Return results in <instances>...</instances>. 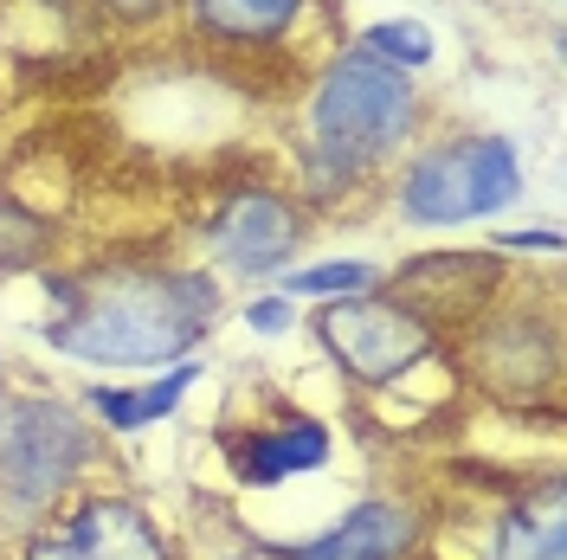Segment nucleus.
I'll use <instances>...</instances> for the list:
<instances>
[{
    "label": "nucleus",
    "instance_id": "nucleus-1",
    "mask_svg": "<svg viewBox=\"0 0 567 560\" xmlns=\"http://www.w3.org/2000/svg\"><path fill=\"white\" fill-rule=\"evenodd\" d=\"M52 315L39 342L104 374H162L194 361L226 315V283L181 258H91L78 271H45Z\"/></svg>",
    "mask_w": 567,
    "mask_h": 560
},
{
    "label": "nucleus",
    "instance_id": "nucleus-2",
    "mask_svg": "<svg viewBox=\"0 0 567 560\" xmlns=\"http://www.w3.org/2000/svg\"><path fill=\"white\" fill-rule=\"evenodd\" d=\"M303 129H310V148H303L297 200L317 212L336 194H354L361 180L388 175L413 155L425 129V97L406 71L368 59L361 45H342L303 97Z\"/></svg>",
    "mask_w": 567,
    "mask_h": 560
},
{
    "label": "nucleus",
    "instance_id": "nucleus-3",
    "mask_svg": "<svg viewBox=\"0 0 567 560\" xmlns=\"http://www.w3.org/2000/svg\"><path fill=\"white\" fill-rule=\"evenodd\" d=\"M104 464V425L65 393H20L0 413V522L13 535L59 522Z\"/></svg>",
    "mask_w": 567,
    "mask_h": 560
},
{
    "label": "nucleus",
    "instance_id": "nucleus-4",
    "mask_svg": "<svg viewBox=\"0 0 567 560\" xmlns=\"http://www.w3.org/2000/svg\"><path fill=\"white\" fill-rule=\"evenodd\" d=\"M529 168L523 148L491 129H458L413 148L393 175V212L420 232H452V226H484L523 207Z\"/></svg>",
    "mask_w": 567,
    "mask_h": 560
},
{
    "label": "nucleus",
    "instance_id": "nucleus-5",
    "mask_svg": "<svg viewBox=\"0 0 567 560\" xmlns=\"http://www.w3.org/2000/svg\"><path fill=\"white\" fill-rule=\"evenodd\" d=\"M310 342L322 361L354 386V393H393L400 381H413L420 367H439L452 342L413 315L406 303H393L388 290H361V297H329L310 310Z\"/></svg>",
    "mask_w": 567,
    "mask_h": 560
},
{
    "label": "nucleus",
    "instance_id": "nucleus-6",
    "mask_svg": "<svg viewBox=\"0 0 567 560\" xmlns=\"http://www.w3.org/2000/svg\"><path fill=\"white\" fill-rule=\"evenodd\" d=\"M464 354V381L491 406H555L561 386V322L548 303H516L509 290L477 315L464 335H452Z\"/></svg>",
    "mask_w": 567,
    "mask_h": 560
},
{
    "label": "nucleus",
    "instance_id": "nucleus-7",
    "mask_svg": "<svg viewBox=\"0 0 567 560\" xmlns=\"http://www.w3.org/2000/svg\"><path fill=\"white\" fill-rule=\"evenodd\" d=\"M317 212L303 207L290 187L271 180H239L213 200L207 226H200V251H207L213 278H239V283H271L297 265V251L310 246Z\"/></svg>",
    "mask_w": 567,
    "mask_h": 560
},
{
    "label": "nucleus",
    "instance_id": "nucleus-8",
    "mask_svg": "<svg viewBox=\"0 0 567 560\" xmlns=\"http://www.w3.org/2000/svg\"><path fill=\"white\" fill-rule=\"evenodd\" d=\"M381 290L393 303H406L413 315H425L445 342L464 335L477 315L491 310L509 290V258H496L491 246H445V251H413L393 271H381Z\"/></svg>",
    "mask_w": 567,
    "mask_h": 560
},
{
    "label": "nucleus",
    "instance_id": "nucleus-9",
    "mask_svg": "<svg viewBox=\"0 0 567 560\" xmlns=\"http://www.w3.org/2000/svg\"><path fill=\"white\" fill-rule=\"evenodd\" d=\"M265 560H432V509L420 496H361L310 541H265Z\"/></svg>",
    "mask_w": 567,
    "mask_h": 560
},
{
    "label": "nucleus",
    "instance_id": "nucleus-10",
    "mask_svg": "<svg viewBox=\"0 0 567 560\" xmlns=\"http://www.w3.org/2000/svg\"><path fill=\"white\" fill-rule=\"evenodd\" d=\"M78 560H175V541L148 516V502L130 490H78L45 522Z\"/></svg>",
    "mask_w": 567,
    "mask_h": 560
},
{
    "label": "nucleus",
    "instance_id": "nucleus-11",
    "mask_svg": "<svg viewBox=\"0 0 567 560\" xmlns=\"http://www.w3.org/2000/svg\"><path fill=\"white\" fill-rule=\"evenodd\" d=\"M219 452H226V470L251 484V490H278L290 477H310V470H329V452H336V432L317 413H278L265 425H226L219 432Z\"/></svg>",
    "mask_w": 567,
    "mask_h": 560
},
{
    "label": "nucleus",
    "instance_id": "nucleus-12",
    "mask_svg": "<svg viewBox=\"0 0 567 560\" xmlns=\"http://www.w3.org/2000/svg\"><path fill=\"white\" fill-rule=\"evenodd\" d=\"M484 560H567V496H561V470H542L535 484L523 477V490L496 509Z\"/></svg>",
    "mask_w": 567,
    "mask_h": 560
},
{
    "label": "nucleus",
    "instance_id": "nucleus-13",
    "mask_svg": "<svg viewBox=\"0 0 567 560\" xmlns=\"http://www.w3.org/2000/svg\"><path fill=\"white\" fill-rule=\"evenodd\" d=\"M194 39L226 45V52H271L303 27L310 0H181Z\"/></svg>",
    "mask_w": 567,
    "mask_h": 560
},
{
    "label": "nucleus",
    "instance_id": "nucleus-14",
    "mask_svg": "<svg viewBox=\"0 0 567 560\" xmlns=\"http://www.w3.org/2000/svg\"><path fill=\"white\" fill-rule=\"evenodd\" d=\"M200 354L194 361H175V367H162L155 381H142V386H116V381H97V386H84V400L78 406H91V419L104 425V432H148V425H162V419H175L181 406H187V393L200 386Z\"/></svg>",
    "mask_w": 567,
    "mask_h": 560
},
{
    "label": "nucleus",
    "instance_id": "nucleus-15",
    "mask_svg": "<svg viewBox=\"0 0 567 560\" xmlns=\"http://www.w3.org/2000/svg\"><path fill=\"white\" fill-rule=\"evenodd\" d=\"M278 290L290 303L361 297V290H381V265H374V258H310V265H290L278 278Z\"/></svg>",
    "mask_w": 567,
    "mask_h": 560
},
{
    "label": "nucleus",
    "instance_id": "nucleus-16",
    "mask_svg": "<svg viewBox=\"0 0 567 560\" xmlns=\"http://www.w3.org/2000/svg\"><path fill=\"white\" fill-rule=\"evenodd\" d=\"M354 45H361L368 59H381V65L406 71V77L439 59V39H432L425 20H368V27L354 33Z\"/></svg>",
    "mask_w": 567,
    "mask_h": 560
},
{
    "label": "nucleus",
    "instance_id": "nucleus-17",
    "mask_svg": "<svg viewBox=\"0 0 567 560\" xmlns=\"http://www.w3.org/2000/svg\"><path fill=\"white\" fill-rule=\"evenodd\" d=\"M491 251L496 258H561V232L555 226H496Z\"/></svg>",
    "mask_w": 567,
    "mask_h": 560
},
{
    "label": "nucleus",
    "instance_id": "nucleus-18",
    "mask_svg": "<svg viewBox=\"0 0 567 560\" xmlns=\"http://www.w3.org/2000/svg\"><path fill=\"white\" fill-rule=\"evenodd\" d=\"M239 322H246L251 335H290L297 329V303L284 290H258L251 303H239Z\"/></svg>",
    "mask_w": 567,
    "mask_h": 560
},
{
    "label": "nucleus",
    "instance_id": "nucleus-19",
    "mask_svg": "<svg viewBox=\"0 0 567 560\" xmlns=\"http://www.w3.org/2000/svg\"><path fill=\"white\" fill-rule=\"evenodd\" d=\"M116 27H155L162 13H175L181 0H97Z\"/></svg>",
    "mask_w": 567,
    "mask_h": 560
},
{
    "label": "nucleus",
    "instance_id": "nucleus-20",
    "mask_svg": "<svg viewBox=\"0 0 567 560\" xmlns=\"http://www.w3.org/2000/svg\"><path fill=\"white\" fill-rule=\"evenodd\" d=\"M13 560H78V554H71V548L59 541V535H52V528H33V535H20Z\"/></svg>",
    "mask_w": 567,
    "mask_h": 560
},
{
    "label": "nucleus",
    "instance_id": "nucleus-21",
    "mask_svg": "<svg viewBox=\"0 0 567 560\" xmlns=\"http://www.w3.org/2000/svg\"><path fill=\"white\" fill-rule=\"evenodd\" d=\"M7 400H13V367H7V354H0V413H7Z\"/></svg>",
    "mask_w": 567,
    "mask_h": 560
}]
</instances>
